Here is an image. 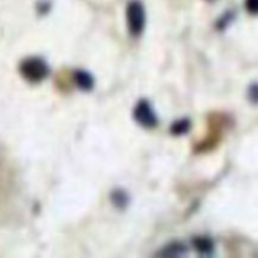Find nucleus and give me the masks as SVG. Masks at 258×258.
Masks as SVG:
<instances>
[{"mask_svg":"<svg viewBox=\"0 0 258 258\" xmlns=\"http://www.w3.org/2000/svg\"><path fill=\"white\" fill-rule=\"evenodd\" d=\"M249 96H251V100L258 101V86H253L249 90Z\"/></svg>","mask_w":258,"mask_h":258,"instance_id":"nucleus-9","label":"nucleus"},{"mask_svg":"<svg viewBox=\"0 0 258 258\" xmlns=\"http://www.w3.org/2000/svg\"><path fill=\"white\" fill-rule=\"evenodd\" d=\"M112 201L117 207H125L126 203H127V197L122 191L117 190L112 194Z\"/></svg>","mask_w":258,"mask_h":258,"instance_id":"nucleus-7","label":"nucleus"},{"mask_svg":"<svg viewBox=\"0 0 258 258\" xmlns=\"http://www.w3.org/2000/svg\"><path fill=\"white\" fill-rule=\"evenodd\" d=\"M194 246H196V248L199 252H203V253H208V252H211L213 249V243H212L211 239L203 238V237L196 239L194 241Z\"/></svg>","mask_w":258,"mask_h":258,"instance_id":"nucleus-5","label":"nucleus"},{"mask_svg":"<svg viewBox=\"0 0 258 258\" xmlns=\"http://www.w3.org/2000/svg\"><path fill=\"white\" fill-rule=\"evenodd\" d=\"M247 10L252 14H258V0H246Z\"/></svg>","mask_w":258,"mask_h":258,"instance_id":"nucleus-8","label":"nucleus"},{"mask_svg":"<svg viewBox=\"0 0 258 258\" xmlns=\"http://www.w3.org/2000/svg\"><path fill=\"white\" fill-rule=\"evenodd\" d=\"M134 117L144 127H154L158 123L155 112L151 108V105L148 101H140L134 111Z\"/></svg>","mask_w":258,"mask_h":258,"instance_id":"nucleus-3","label":"nucleus"},{"mask_svg":"<svg viewBox=\"0 0 258 258\" xmlns=\"http://www.w3.org/2000/svg\"><path fill=\"white\" fill-rule=\"evenodd\" d=\"M126 15H127V25L131 34L135 35V37L140 35L143 33L144 27H145L146 20L143 4L140 2H136V0L128 3Z\"/></svg>","mask_w":258,"mask_h":258,"instance_id":"nucleus-2","label":"nucleus"},{"mask_svg":"<svg viewBox=\"0 0 258 258\" xmlns=\"http://www.w3.org/2000/svg\"><path fill=\"white\" fill-rule=\"evenodd\" d=\"M189 121L188 120H181L178 121L176 123H174L173 127H171V131H173L175 135H181V134L186 133L189 130Z\"/></svg>","mask_w":258,"mask_h":258,"instance_id":"nucleus-6","label":"nucleus"},{"mask_svg":"<svg viewBox=\"0 0 258 258\" xmlns=\"http://www.w3.org/2000/svg\"><path fill=\"white\" fill-rule=\"evenodd\" d=\"M20 73L29 82H39L44 80L49 73V67L40 58H27L20 63Z\"/></svg>","mask_w":258,"mask_h":258,"instance_id":"nucleus-1","label":"nucleus"},{"mask_svg":"<svg viewBox=\"0 0 258 258\" xmlns=\"http://www.w3.org/2000/svg\"><path fill=\"white\" fill-rule=\"evenodd\" d=\"M76 82L82 90H91L93 86V80L88 73L77 72L76 73Z\"/></svg>","mask_w":258,"mask_h":258,"instance_id":"nucleus-4","label":"nucleus"}]
</instances>
